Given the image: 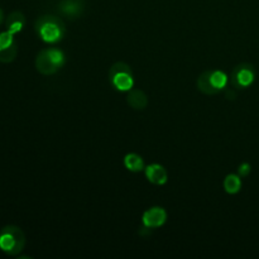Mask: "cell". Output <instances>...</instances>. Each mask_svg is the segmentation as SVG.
<instances>
[{
  "instance_id": "cell-1",
  "label": "cell",
  "mask_w": 259,
  "mask_h": 259,
  "mask_svg": "<svg viewBox=\"0 0 259 259\" xmlns=\"http://www.w3.org/2000/svg\"><path fill=\"white\" fill-rule=\"evenodd\" d=\"M35 33L46 43H58L66 34V25L62 19L55 15H42L35 20Z\"/></svg>"
},
{
  "instance_id": "cell-2",
  "label": "cell",
  "mask_w": 259,
  "mask_h": 259,
  "mask_svg": "<svg viewBox=\"0 0 259 259\" xmlns=\"http://www.w3.org/2000/svg\"><path fill=\"white\" fill-rule=\"evenodd\" d=\"M25 247V235L19 227L7 225L0 229V250L7 255H18Z\"/></svg>"
},
{
  "instance_id": "cell-3",
  "label": "cell",
  "mask_w": 259,
  "mask_h": 259,
  "mask_svg": "<svg viewBox=\"0 0 259 259\" xmlns=\"http://www.w3.org/2000/svg\"><path fill=\"white\" fill-rule=\"evenodd\" d=\"M109 80L116 90L123 93L131 91L134 88V77L131 66L124 62H116L111 66L109 71Z\"/></svg>"
},
{
  "instance_id": "cell-4",
  "label": "cell",
  "mask_w": 259,
  "mask_h": 259,
  "mask_svg": "<svg viewBox=\"0 0 259 259\" xmlns=\"http://www.w3.org/2000/svg\"><path fill=\"white\" fill-rule=\"evenodd\" d=\"M255 70L250 63H240L232 71L230 82L235 89H247L254 82Z\"/></svg>"
},
{
  "instance_id": "cell-5",
  "label": "cell",
  "mask_w": 259,
  "mask_h": 259,
  "mask_svg": "<svg viewBox=\"0 0 259 259\" xmlns=\"http://www.w3.org/2000/svg\"><path fill=\"white\" fill-rule=\"evenodd\" d=\"M14 35V33L8 29L0 33V62L2 63H10L17 57L18 46Z\"/></svg>"
},
{
  "instance_id": "cell-6",
  "label": "cell",
  "mask_w": 259,
  "mask_h": 259,
  "mask_svg": "<svg viewBox=\"0 0 259 259\" xmlns=\"http://www.w3.org/2000/svg\"><path fill=\"white\" fill-rule=\"evenodd\" d=\"M167 212L163 207L153 206L144 211L142 217V223H143L146 229H157L161 228L166 223Z\"/></svg>"
},
{
  "instance_id": "cell-7",
  "label": "cell",
  "mask_w": 259,
  "mask_h": 259,
  "mask_svg": "<svg viewBox=\"0 0 259 259\" xmlns=\"http://www.w3.org/2000/svg\"><path fill=\"white\" fill-rule=\"evenodd\" d=\"M85 5V0H61L58 3L57 9L63 17L73 20L83 14Z\"/></svg>"
},
{
  "instance_id": "cell-8",
  "label": "cell",
  "mask_w": 259,
  "mask_h": 259,
  "mask_svg": "<svg viewBox=\"0 0 259 259\" xmlns=\"http://www.w3.org/2000/svg\"><path fill=\"white\" fill-rule=\"evenodd\" d=\"M146 177L151 184L162 186L168 181V174L166 168L159 163H152L146 167Z\"/></svg>"
},
{
  "instance_id": "cell-9",
  "label": "cell",
  "mask_w": 259,
  "mask_h": 259,
  "mask_svg": "<svg viewBox=\"0 0 259 259\" xmlns=\"http://www.w3.org/2000/svg\"><path fill=\"white\" fill-rule=\"evenodd\" d=\"M35 68H37L38 72L42 73V75L45 76L53 75V73H56L60 70V68L55 65V62L51 60L47 50L40 51L37 55V58H35Z\"/></svg>"
},
{
  "instance_id": "cell-10",
  "label": "cell",
  "mask_w": 259,
  "mask_h": 259,
  "mask_svg": "<svg viewBox=\"0 0 259 259\" xmlns=\"http://www.w3.org/2000/svg\"><path fill=\"white\" fill-rule=\"evenodd\" d=\"M128 96H126V103L134 109V110H143L146 109L147 104H148V98L146 94L139 89H132L128 91Z\"/></svg>"
},
{
  "instance_id": "cell-11",
  "label": "cell",
  "mask_w": 259,
  "mask_h": 259,
  "mask_svg": "<svg viewBox=\"0 0 259 259\" xmlns=\"http://www.w3.org/2000/svg\"><path fill=\"white\" fill-rule=\"evenodd\" d=\"M25 25V17L22 12H12L9 14V17L7 18V28L8 30H10L12 33L17 34L20 30L24 28Z\"/></svg>"
},
{
  "instance_id": "cell-12",
  "label": "cell",
  "mask_w": 259,
  "mask_h": 259,
  "mask_svg": "<svg viewBox=\"0 0 259 259\" xmlns=\"http://www.w3.org/2000/svg\"><path fill=\"white\" fill-rule=\"evenodd\" d=\"M210 75H211V71L209 70V71H205V72H202L201 75L199 76V78H197V89H199L202 94H205V95L211 96V95H217V94H219L220 91H218L217 89L212 86Z\"/></svg>"
},
{
  "instance_id": "cell-13",
  "label": "cell",
  "mask_w": 259,
  "mask_h": 259,
  "mask_svg": "<svg viewBox=\"0 0 259 259\" xmlns=\"http://www.w3.org/2000/svg\"><path fill=\"white\" fill-rule=\"evenodd\" d=\"M124 166H125V168L131 172H141L146 168V167H144L143 158L137 153L126 154V156L124 157Z\"/></svg>"
},
{
  "instance_id": "cell-14",
  "label": "cell",
  "mask_w": 259,
  "mask_h": 259,
  "mask_svg": "<svg viewBox=\"0 0 259 259\" xmlns=\"http://www.w3.org/2000/svg\"><path fill=\"white\" fill-rule=\"evenodd\" d=\"M224 190L230 195H235L242 189V180L239 175L230 174L224 179Z\"/></svg>"
},
{
  "instance_id": "cell-15",
  "label": "cell",
  "mask_w": 259,
  "mask_h": 259,
  "mask_svg": "<svg viewBox=\"0 0 259 259\" xmlns=\"http://www.w3.org/2000/svg\"><path fill=\"white\" fill-rule=\"evenodd\" d=\"M210 78H211V83L218 91H222L223 89H225V86L229 82V77L227 76V73L223 72L220 70H211V75H210Z\"/></svg>"
},
{
  "instance_id": "cell-16",
  "label": "cell",
  "mask_w": 259,
  "mask_h": 259,
  "mask_svg": "<svg viewBox=\"0 0 259 259\" xmlns=\"http://www.w3.org/2000/svg\"><path fill=\"white\" fill-rule=\"evenodd\" d=\"M250 171H252L250 164L247 163V162H244V163L240 164L239 168H238V175H239L240 177H247L248 175L250 174Z\"/></svg>"
},
{
  "instance_id": "cell-17",
  "label": "cell",
  "mask_w": 259,
  "mask_h": 259,
  "mask_svg": "<svg viewBox=\"0 0 259 259\" xmlns=\"http://www.w3.org/2000/svg\"><path fill=\"white\" fill-rule=\"evenodd\" d=\"M3 22H4V12H3L2 8H0V25L3 24Z\"/></svg>"
}]
</instances>
